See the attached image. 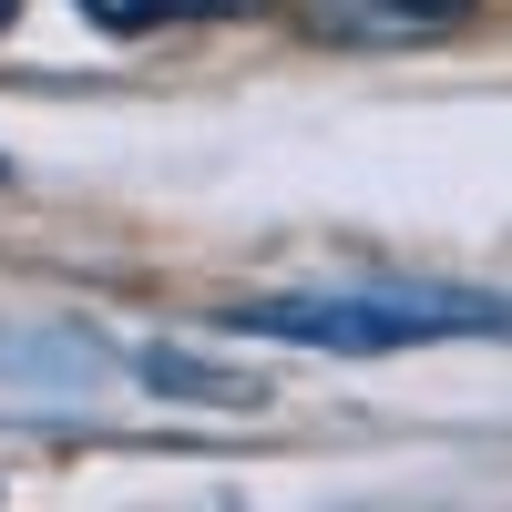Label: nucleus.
Here are the masks:
<instances>
[{"label": "nucleus", "instance_id": "f257e3e1", "mask_svg": "<svg viewBox=\"0 0 512 512\" xmlns=\"http://www.w3.org/2000/svg\"><path fill=\"white\" fill-rule=\"evenodd\" d=\"M236 338H287V349H338V359H390L431 338H482L512 328L502 297L472 287H420V277H369V287H287V297H236Z\"/></svg>", "mask_w": 512, "mask_h": 512}, {"label": "nucleus", "instance_id": "f03ea898", "mask_svg": "<svg viewBox=\"0 0 512 512\" xmlns=\"http://www.w3.org/2000/svg\"><path fill=\"white\" fill-rule=\"evenodd\" d=\"M318 31H349V41H431L451 31L472 0H297Z\"/></svg>", "mask_w": 512, "mask_h": 512}, {"label": "nucleus", "instance_id": "7ed1b4c3", "mask_svg": "<svg viewBox=\"0 0 512 512\" xmlns=\"http://www.w3.org/2000/svg\"><path fill=\"white\" fill-rule=\"evenodd\" d=\"M226 11H246V0H82V21H103V31H175V21H226Z\"/></svg>", "mask_w": 512, "mask_h": 512}, {"label": "nucleus", "instance_id": "20e7f679", "mask_svg": "<svg viewBox=\"0 0 512 512\" xmlns=\"http://www.w3.org/2000/svg\"><path fill=\"white\" fill-rule=\"evenodd\" d=\"M154 390H195V400H246V379H216V369H185V359H144Z\"/></svg>", "mask_w": 512, "mask_h": 512}, {"label": "nucleus", "instance_id": "39448f33", "mask_svg": "<svg viewBox=\"0 0 512 512\" xmlns=\"http://www.w3.org/2000/svg\"><path fill=\"white\" fill-rule=\"evenodd\" d=\"M0 21H11V0H0Z\"/></svg>", "mask_w": 512, "mask_h": 512}]
</instances>
